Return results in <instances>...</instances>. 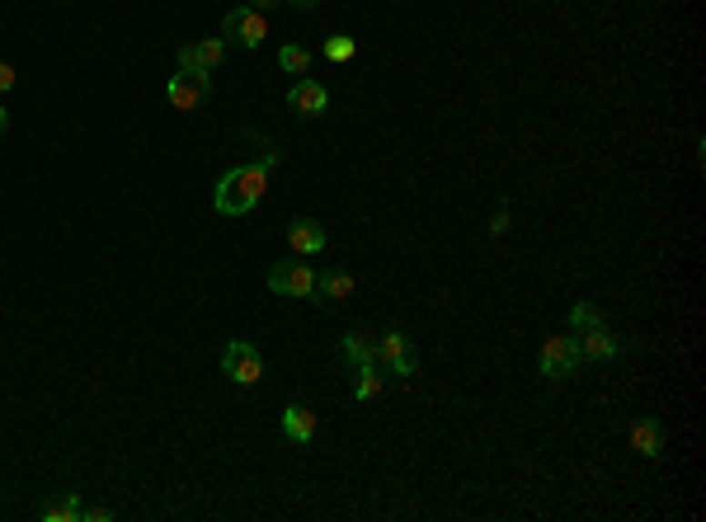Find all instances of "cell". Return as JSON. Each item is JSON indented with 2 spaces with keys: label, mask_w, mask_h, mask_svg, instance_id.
Segmentation results:
<instances>
[{
  "label": "cell",
  "mask_w": 706,
  "mask_h": 522,
  "mask_svg": "<svg viewBox=\"0 0 706 522\" xmlns=\"http://www.w3.org/2000/svg\"><path fill=\"white\" fill-rule=\"evenodd\" d=\"M222 372L236 381V386H255V381L264 376V358H259V348L250 339H231L227 353H222Z\"/></svg>",
  "instance_id": "obj_2"
},
{
  "label": "cell",
  "mask_w": 706,
  "mask_h": 522,
  "mask_svg": "<svg viewBox=\"0 0 706 522\" xmlns=\"http://www.w3.org/2000/svg\"><path fill=\"white\" fill-rule=\"evenodd\" d=\"M278 66L292 71V75H307V71H311V52H307V47H297V43H287V47L278 52Z\"/></svg>",
  "instance_id": "obj_15"
},
{
  "label": "cell",
  "mask_w": 706,
  "mask_h": 522,
  "mask_svg": "<svg viewBox=\"0 0 706 522\" xmlns=\"http://www.w3.org/2000/svg\"><path fill=\"white\" fill-rule=\"evenodd\" d=\"M274 5H283V0H250V10H259V15H268Z\"/></svg>",
  "instance_id": "obj_25"
},
{
  "label": "cell",
  "mask_w": 706,
  "mask_h": 522,
  "mask_svg": "<svg viewBox=\"0 0 706 522\" xmlns=\"http://www.w3.org/2000/svg\"><path fill=\"white\" fill-rule=\"evenodd\" d=\"M175 62H179V71H188V75H198L203 66H198V52H194V43H184L179 52H175ZM207 75V71H203Z\"/></svg>",
  "instance_id": "obj_20"
},
{
  "label": "cell",
  "mask_w": 706,
  "mask_h": 522,
  "mask_svg": "<svg viewBox=\"0 0 706 522\" xmlns=\"http://www.w3.org/2000/svg\"><path fill=\"white\" fill-rule=\"evenodd\" d=\"M80 513H86V508H80V499H76V494H71V499H62V504H52V508H43V522H76Z\"/></svg>",
  "instance_id": "obj_18"
},
{
  "label": "cell",
  "mask_w": 706,
  "mask_h": 522,
  "mask_svg": "<svg viewBox=\"0 0 706 522\" xmlns=\"http://www.w3.org/2000/svg\"><path fill=\"white\" fill-rule=\"evenodd\" d=\"M268 292H278V296H311L316 292V273L307 264H274V268H268Z\"/></svg>",
  "instance_id": "obj_6"
},
{
  "label": "cell",
  "mask_w": 706,
  "mask_h": 522,
  "mask_svg": "<svg viewBox=\"0 0 706 522\" xmlns=\"http://www.w3.org/2000/svg\"><path fill=\"white\" fill-rule=\"evenodd\" d=\"M316 292H325L330 301H344V296H353V278L339 273V268H330V273H320V278H316Z\"/></svg>",
  "instance_id": "obj_14"
},
{
  "label": "cell",
  "mask_w": 706,
  "mask_h": 522,
  "mask_svg": "<svg viewBox=\"0 0 706 522\" xmlns=\"http://www.w3.org/2000/svg\"><path fill=\"white\" fill-rule=\"evenodd\" d=\"M537 367H541V376H551V381L570 376V372L580 367V339L575 335H551L547 344H541Z\"/></svg>",
  "instance_id": "obj_4"
},
{
  "label": "cell",
  "mask_w": 706,
  "mask_h": 522,
  "mask_svg": "<svg viewBox=\"0 0 706 522\" xmlns=\"http://www.w3.org/2000/svg\"><path fill=\"white\" fill-rule=\"evenodd\" d=\"M80 517H90V522H108V517H114V508H86Z\"/></svg>",
  "instance_id": "obj_24"
},
{
  "label": "cell",
  "mask_w": 706,
  "mask_h": 522,
  "mask_svg": "<svg viewBox=\"0 0 706 522\" xmlns=\"http://www.w3.org/2000/svg\"><path fill=\"white\" fill-rule=\"evenodd\" d=\"M194 52H198V66L212 71L217 62L227 57V38H203V43H194Z\"/></svg>",
  "instance_id": "obj_16"
},
{
  "label": "cell",
  "mask_w": 706,
  "mask_h": 522,
  "mask_svg": "<svg viewBox=\"0 0 706 522\" xmlns=\"http://www.w3.org/2000/svg\"><path fill=\"white\" fill-rule=\"evenodd\" d=\"M5 127H10V114H5V104H0V136H5Z\"/></svg>",
  "instance_id": "obj_26"
},
{
  "label": "cell",
  "mask_w": 706,
  "mask_h": 522,
  "mask_svg": "<svg viewBox=\"0 0 706 522\" xmlns=\"http://www.w3.org/2000/svg\"><path fill=\"white\" fill-rule=\"evenodd\" d=\"M580 358H593V363H603V358H617L621 353V339L612 335V329L599 320V325H589V329H580Z\"/></svg>",
  "instance_id": "obj_8"
},
{
  "label": "cell",
  "mask_w": 706,
  "mask_h": 522,
  "mask_svg": "<svg viewBox=\"0 0 706 522\" xmlns=\"http://www.w3.org/2000/svg\"><path fill=\"white\" fill-rule=\"evenodd\" d=\"M570 325H575V329H589V325H599V311H593L589 301H580V306L570 311Z\"/></svg>",
  "instance_id": "obj_21"
},
{
  "label": "cell",
  "mask_w": 706,
  "mask_h": 522,
  "mask_svg": "<svg viewBox=\"0 0 706 522\" xmlns=\"http://www.w3.org/2000/svg\"><path fill=\"white\" fill-rule=\"evenodd\" d=\"M631 447H636L640 457H660V452H664V424H660V419H640V424L631 428Z\"/></svg>",
  "instance_id": "obj_12"
},
{
  "label": "cell",
  "mask_w": 706,
  "mask_h": 522,
  "mask_svg": "<svg viewBox=\"0 0 706 522\" xmlns=\"http://www.w3.org/2000/svg\"><path fill=\"white\" fill-rule=\"evenodd\" d=\"M344 353H348V363L353 367H363V363H377V339H368V335H344Z\"/></svg>",
  "instance_id": "obj_13"
},
{
  "label": "cell",
  "mask_w": 706,
  "mask_h": 522,
  "mask_svg": "<svg viewBox=\"0 0 706 522\" xmlns=\"http://www.w3.org/2000/svg\"><path fill=\"white\" fill-rule=\"evenodd\" d=\"M15 80H19V75H15V66H10V62H0V95L15 90Z\"/></svg>",
  "instance_id": "obj_22"
},
{
  "label": "cell",
  "mask_w": 706,
  "mask_h": 522,
  "mask_svg": "<svg viewBox=\"0 0 706 522\" xmlns=\"http://www.w3.org/2000/svg\"><path fill=\"white\" fill-rule=\"evenodd\" d=\"M353 52H358V43H353L348 34H335V38H325V57H330V62H348Z\"/></svg>",
  "instance_id": "obj_19"
},
{
  "label": "cell",
  "mask_w": 706,
  "mask_h": 522,
  "mask_svg": "<svg viewBox=\"0 0 706 522\" xmlns=\"http://www.w3.org/2000/svg\"><path fill=\"white\" fill-rule=\"evenodd\" d=\"M287 240H292V250H297V255H320L330 236H325V226L311 222V216H297V222L287 226Z\"/></svg>",
  "instance_id": "obj_10"
},
{
  "label": "cell",
  "mask_w": 706,
  "mask_h": 522,
  "mask_svg": "<svg viewBox=\"0 0 706 522\" xmlns=\"http://www.w3.org/2000/svg\"><path fill=\"white\" fill-rule=\"evenodd\" d=\"M222 38L236 43V47H259V43L268 38V24H264V15L250 10V5H231V10H227V24H222Z\"/></svg>",
  "instance_id": "obj_3"
},
{
  "label": "cell",
  "mask_w": 706,
  "mask_h": 522,
  "mask_svg": "<svg viewBox=\"0 0 706 522\" xmlns=\"http://www.w3.org/2000/svg\"><path fill=\"white\" fill-rule=\"evenodd\" d=\"M377 391H382V376H377V363H363V367H358V386H353V396H358V400H372Z\"/></svg>",
  "instance_id": "obj_17"
},
{
  "label": "cell",
  "mask_w": 706,
  "mask_h": 522,
  "mask_svg": "<svg viewBox=\"0 0 706 522\" xmlns=\"http://www.w3.org/2000/svg\"><path fill=\"white\" fill-rule=\"evenodd\" d=\"M287 108L292 114H302V118H320L325 108H330V90L320 85V80H297V85L287 90Z\"/></svg>",
  "instance_id": "obj_7"
},
{
  "label": "cell",
  "mask_w": 706,
  "mask_h": 522,
  "mask_svg": "<svg viewBox=\"0 0 706 522\" xmlns=\"http://www.w3.org/2000/svg\"><path fill=\"white\" fill-rule=\"evenodd\" d=\"M287 5H297V10H311V5H316V0H287Z\"/></svg>",
  "instance_id": "obj_27"
},
{
  "label": "cell",
  "mask_w": 706,
  "mask_h": 522,
  "mask_svg": "<svg viewBox=\"0 0 706 522\" xmlns=\"http://www.w3.org/2000/svg\"><path fill=\"white\" fill-rule=\"evenodd\" d=\"M377 363H387L396 376H415L419 358H415V348H410V335H405V329H387L382 344H377Z\"/></svg>",
  "instance_id": "obj_5"
},
{
  "label": "cell",
  "mask_w": 706,
  "mask_h": 522,
  "mask_svg": "<svg viewBox=\"0 0 706 522\" xmlns=\"http://www.w3.org/2000/svg\"><path fill=\"white\" fill-rule=\"evenodd\" d=\"M283 437H287V443H311V437H316V415L307 405H287L283 409Z\"/></svg>",
  "instance_id": "obj_11"
},
{
  "label": "cell",
  "mask_w": 706,
  "mask_h": 522,
  "mask_svg": "<svg viewBox=\"0 0 706 522\" xmlns=\"http://www.w3.org/2000/svg\"><path fill=\"white\" fill-rule=\"evenodd\" d=\"M504 231H509V212L499 207V212H495V222H490V236H504Z\"/></svg>",
  "instance_id": "obj_23"
},
{
  "label": "cell",
  "mask_w": 706,
  "mask_h": 522,
  "mask_svg": "<svg viewBox=\"0 0 706 522\" xmlns=\"http://www.w3.org/2000/svg\"><path fill=\"white\" fill-rule=\"evenodd\" d=\"M166 95H170V104L179 108V114H188V108H198V104L207 99V75H203V71H198V75L179 71L170 85H166Z\"/></svg>",
  "instance_id": "obj_9"
},
{
  "label": "cell",
  "mask_w": 706,
  "mask_h": 522,
  "mask_svg": "<svg viewBox=\"0 0 706 522\" xmlns=\"http://www.w3.org/2000/svg\"><path fill=\"white\" fill-rule=\"evenodd\" d=\"M268 188V165H236V170H227L222 179H217V212L222 216H246Z\"/></svg>",
  "instance_id": "obj_1"
}]
</instances>
